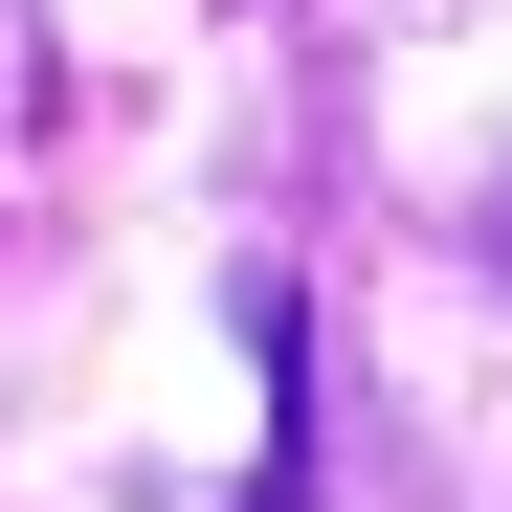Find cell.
I'll return each instance as SVG.
<instances>
[{
  "label": "cell",
  "instance_id": "obj_1",
  "mask_svg": "<svg viewBox=\"0 0 512 512\" xmlns=\"http://www.w3.org/2000/svg\"><path fill=\"white\" fill-rule=\"evenodd\" d=\"M490 268H512V201H490Z\"/></svg>",
  "mask_w": 512,
  "mask_h": 512
}]
</instances>
